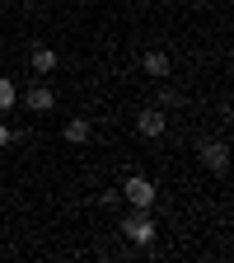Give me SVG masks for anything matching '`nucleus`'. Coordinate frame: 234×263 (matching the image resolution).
I'll use <instances>...</instances> for the list:
<instances>
[{"instance_id": "obj_7", "label": "nucleus", "mask_w": 234, "mask_h": 263, "mask_svg": "<svg viewBox=\"0 0 234 263\" xmlns=\"http://www.w3.org/2000/svg\"><path fill=\"white\" fill-rule=\"evenodd\" d=\"M89 137H94L89 118H71V122H66V141H89Z\"/></svg>"}, {"instance_id": "obj_5", "label": "nucleus", "mask_w": 234, "mask_h": 263, "mask_svg": "<svg viewBox=\"0 0 234 263\" xmlns=\"http://www.w3.org/2000/svg\"><path fill=\"white\" fill-rule=\"evenodd\" d=\"M136 132H141V137H159V132H164V108H145L136 118Z\"/></svg>"}, {"instance_id": "obj_2", "label": "nucleus", "mask_w": 234, "mask_h": 263, "mask_svg": "<svg viewBox=\"0 0 234 263\" xmlns=\"http://www.w3.org/2000/svg\"><path fill=\"white\" fill-rule=\"evenodd\" d=\"M122 197H126L131 207H150V202H155V183L141 179V174H131V179L122 183Z\"/></svg>"}, {"instance_id": "obj_10", "label": "nucleus", "mask_w": 234, "mask_h": 263, "mask_svg": "<svg viewBox=\"0 0 234 263\" xmlns=\"http://www.w3.org/2000/svg\"><path fill=\"white\" fill-rule=\"evenodd\" d=\"M183 104V99H178V89H169V85H164L159 89V108H178Z\"/></svg>"}, {"instance_id": "obj_1", "label": "nucleus", "mask_w": 234, "mask_h": 263, "mask_svg": "<svg viewBox=\"0 0 234 263\" xmlns=\"http://www.w3.org/2000/svg\"><path fill=\"white\" fill-rule=\"evenodd\" d=\"M122 235H126L131 245H141V249H145V245L155 240V221H150V207H131V216L122 221Z\"/></svg>"}, {"instance_id": "obj_8", "label": "nucleus", "mask_w": 234, "mask_h": 263, "mask_svg": "<svg viewBox=\"0 0 234 263\" xmlns=\"http://www.w3.org/2000/svg\"><path fill=\"white\" fill-rule=\"evenodd\" d=\"M33 71H38V76H52L56 71V52L52 47H38V52H33Z\"/></svg>"}, {"instance_id": "obj_6", "label": "nucleus", "mask_w": 234, "mask_h": 263, "mask_svg": "<svg viewBox=\"0 0 234 263\" xmlns=\"http://www.w3.org/2000/svg\"><path fill=\"white\" fill-rule=\"evenodd\" d=\"M169 52H145V76H155V80H164V76H169Z\"/></svg>"}, {"instance_id": "obj_11", "label": "nucleus", "mask_w": 234, "mask_h": 263, "mask_svg": "<svg viewBox=\"0 0 234 263\" xmlns=\"http://www.w3.org/2000/svg\"><path fill=\"white\" fill-rule=\"evenodd\" d=\"M10 141H14V132H10L5 122H0V146H10Z\"/></svg>"}, {"instance_id": "obj_3", "label": "nucleus", "mask_w": 234, "mask_h": 263, "mask_svg": "<svg viewBox=\"0 0 234 263\" xmlns=\"http://www.w3.org/2000/svg\"><path fill=\"white\" fill-rule=\"evenodd\" d=\"M202 164L216 174H225V164H229V146L225 141H202Z\"/></svg>"}, {"instance_id": "obj_9", "label": "nucleus", "mask_w": 234, "mask_h": 263, "mask_svg": "<svg viewBox=\"0 0 234 263\" xmlns=\"http://www.w3.org/2000/svg\"><path fill=\"white\" fill-rule=\"evenodd\" d=\"M14 99H19L14 80H5V76H0V113H5V108H14Z\"/></svg>"}, {"instance_id": "obj_4", "label": "nucleus", "mask_w": 234, "mask_h": 263, "mask_svg": "<svg viewBox=\"0 0 234 263\" xmlns=\"http://www.w3.org/2000/svg\"><path fill=\"white\" fill-rule=\"evenodd\" d=\"M24 104H28L33 113H47V108H56V94H52L47 85H33V89H28V99H24Z\"/></svg>"}]
</instances>
